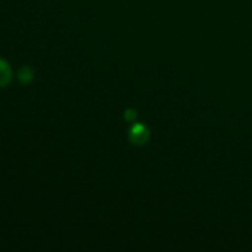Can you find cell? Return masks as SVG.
<instances>
[{
    "instance_id": "3957f363",
    "label": "cell",
    "mask_w": 252,
    "mask_h": 252,
    "mask_svg": "<svg viewBox=\"0 0 252 252\" xmlns=\"http://www.w3.org/2000/svg\"><path fill=\"white\" fill-rule=\"evenodd\" d=\"M33 76L34 73L30 66H22L19 70V73H17V78H19V80L21 81L22 84L30 83V81L33 79Z\"/></svg>"
},
{
    "instance_id": "6da1fadb",
    "label": "cell",
    "mask_w": 252,
    "mask_h": 252,
    "mask_svg": "<svg viewBox=\"0 0 252 252\" xmlns=\"http://www.w3.org/2000/svg\"><path fill=\"white\" fill-rule=\"evenodd\" d=\"M150 132L143 123H135L129 129V140L134 145H144L149 140Z\"/></svg>"
},
{
    "instance_id": "7a4b0ae2",
    "label": "cell",
    "mask_w": 252,
    "mask_h": 252,
    "mask_svg": "<svg viewBox=\"0 0 252 252\" xmlns=\"http://www.w3.org/2000/svg\"><path fill=\"white\" fill-rule=\"evenodd\" d=\"M12 79V71L6 61L0 58V86L4 88L10 84Z\"/></svg>"
},
{
    "instance_id": "277c9868",
    "label": "cell",
    "mask_w": 252,
    "mask_h": 252,
    "mask_svg": "<svg viewBox=\"0 0 252 252\" xmlns=\"http://www.w3.org/2000/svg\"><path fill=\"white\" fill-rule=\"evenodd\" d=\"M138 113L135 110H132V108H129V110H127L125 112V120L126 121H129V122H132V121H134L135 118H137Z\"/></svg>"
}]
</instances>
